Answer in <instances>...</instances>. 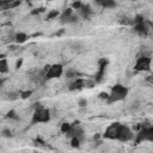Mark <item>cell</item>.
<instances>
[{
    "label": "cell",
    "instance_id": "1",
    "mask_svg": "<svg viewBox=\"0 0 153 153\" xmlns=\"http://www.w3.org/2000/svg\"><path fill=\"white\" fill-rule=\"evenodd\" d=\"M103 137L108 140H118L121 142H128L134 139V133L128 126L122 124L120 122H114L105 129Z\"/></svg>",
    "mask_w": 153,
    "mask_h": 153
},
{
    "label": "cell",
    "instance_id": "2",
    "mask_svg": "<svg viewBox=\"0 0 153 153\" xmlns=\"http://www.w3.org/2000/svg\"><path fill=\"white\" fill-rule=\"evenodd\" d=\"M128 96V88L121 84H116L111 87V91L108 96V99H106V103L108 104H112V103H116V102H120V100H123L126 99V97Z\"/></svg>",
    "mask_w": 153,
    "mask_h": 153
},
{
    "label": "cell",
    "instance_id": "3",
    "mask_svg": "<svg viewBox=\"0 0 153 153\" xmlns=\"http://www.w3.org/2000/svg\"><path fill=\"white\" fill-rule=\"evenodd\" d=\"M143 141H153V127L151 124H141V128L135 136V145H139Z\"/></svg>",
    "mask_w": 153,
    "mask_h": 153
},
{
    "label": "cell",
    "instance_id": "4",
    "mask_svg": "<svg viewBox=\"0 0 153 153\" xmlns=\"http://www.w3.org/2000/svg\"><path fill=\"white\" fill-rule=\"evenodd\" d=\"M50 121V110L47 108H39L36 109L32 114L31 124H38V123H48Z\"/></svg>",
    "mask_w": 153,
    "mask_h": 153
},
{
    "label": "cell",
    "instance_id": "5",
    "mask_svg": "<svg viewBox=\"0 0 153 153\" xmlns=\"http://www.w3.org/2000/svg\"><path fill=\"white\" fill-rule=\"evenodd\" d=\"M63 74V66L61 63H55L49 66V68L45 71L44 74V79L45 80H51L55 78H60Z\"/></svg>",
    "mask_w": 153,
    "mask_h": 153
},
{
    "label": "cell",
    "instance_id": "6",
    "mask_svg": "<svg viewBox=\"0 0 153 153\" xmlns=\"http://www.w3.org/2000/svg\"><path fill=\"white\" fill-rule=\"evenodd\" d=\"M151 62H152V59L149 56H141L136 60V62L134 65V69L136 72H149Z\"/></svg>",
    "mask_w": 153,
    "mask_h": 153
},
{
    "label": "cell",
    "instance_id": "7",
    "mask_svg": "<svg viewBox=\"0 0 153 153\" xmlns=\"http://www.w3.org/2000/svg\"><path fill=\"white\" fill-rule=\"evenodd\" d=\"M93 85H94L93 80H86L82 78H76L73 82H71L68 90L69 91H78V90H81L84 87H93Z\"/></svg>",
    "mask_w": 153,
    "mask_h": 153
},
{
    "label": "cell",
    "instance_id": "8",
    "mask_svg": "<svg viewBox=\"0 0 153 153\" xmlns=\"http://www.w3.org/2000/svg\"><path fill=\"white\" fill-rule=\"evenodd\" d=\"M66 135L68 137H79L81 139L84 136V129L82 127L80 126V122L79 121H74L73 123H71V127L68 129V131L66 133Z\"/></svg>",
    "mask_w": 153,
    "mask_h": 153
},
{
    "label": "cell",
    "instance_id": "9",
    "mask_svg": "<svg viewBox=\"0 0 153 153\" xmlns=\"http://www.w3.org/2000/svg\"><path fill=\"white\" fill-rule=\"evenodd\" d=\"M149 27H151V23L147 20H145L142 23L134 24V31L136 33H139L140 36H147L149 32Z\"/></svg>",
    "mask_w": 153,
    "mask_h": 153
},
{
    "label": "cell",
    "instance_id": "10",
    "mask_svg": "<svg viewBox=\"0 0 153 153\" xmlns=\"http://www.w3.org/2000/svg\"><path fill=\"white\" fill-rule=\"evenodd\" d=\"M98 65H99V69H98V72L96 73V76H94V80H93L94 84L102 81V79H103V76H104V73H105V67H106V65H108V60H106L105 57L99 59Z\"/></svg>",
    "mask_w": 153,
    "mask_h": 153
},
{
    "label": "cell",
    "instance_id": "11",
    "mask_svg": "<svg viewBox=\"0 0 153 153\" xmlns=\"http://www.w3.org/2000/svg\"><path fill=\"white\" fill-rule=\"evenodd\" d=\"M92 8L90 7V5H85V4H82V6H81V8L79 10V13H80V16L84 18V19H90V17H91V14H92Z\"/></svg>",
    "mask_w": 153,
    "mask_h": 153
},
{
    "label": "cell",
    "instance_id": "12",
    "mask_svg": "<svg viewBox=\"0 0 153 153\" xmlns=\"http://www.w3.org/2000/svg\"><path fill=\"white\" fill-rule=\"evenodd\" d=\"M97 4L100 5L104 8H114V7H116V2L112 1V0H98Z\"/></svg>",
    "mask_w": 153,
    "mask_h": 153
},
{
    "label": "cell",
    "instance_id": "13",
    "mask_svg": "<svg viewBox=\"0 0 153 153\" xmlns=\"http://www.w3.org/2000/svg\"><path fill=\"white\" fill-rule=\"evenodd\" d=\"M27 38H29V36H27L25 32H18V33L14 35V41H16L18 44H22V43L26 42Z\"/></svg>",
    "mask_w": 153,
    "mask_h": 153
},
{
    "label": "cell",
    "instance_id": "14",
    "mask_svg": "<svg viewBox=\"0 0 153 153\" xmlns=\"http://www.w3.org/2000/svg\"><path fill=\"white\" fill-rule=\"evenodd\" d=\"M73 14V10L69 7V8H67V10H65L62 13H61V16H60V19H61V23L62 24H66V20L71 17Z\"/></svg>",
    "mask_w": 153,
    "mask_h": 153
},
{
    "label": "cell",
    "instance_id": "15",
    "mask_svg": "<svg viewBox=\"0 0 153 153\" xmlns=\"http://www.w3.org/2000/svg\"><path fill=\"white\" fill-rule=\"evenodd\" d=\"M10 67H8V62L6 59H1L0 60V74H5L8 73Z\"/></svg>",
    "mask_w": 153,
    "mask_h": 153
},
{
    "label": "cell",
    "instance_id": "16",
    "mask_svg": "<svg viewBox=\"0 0 153 153\" xmlns=\"http://www.w3.org/2000/svg\"><path fill=\"white\" fill-rule=\"evenodd\" d=\"M78 75H79V73H78L75 69H73V68H69V69H67V72H66V78H67V79H73V78L76 79Z\"/></svg>",
    "mask_w": 153,
    "mask_h": 153
},
{
    "label": "cell",
    "instance_id": "17",
    "mask_svg": "<svg viewBox=\"0 0 153 153\" xmlns=\"http://www.w3.org/2000/svg\"><path fill=\"white\" fill-rule=\"evenodd\" d=\"M60 16V12H59V10H51L49 13H48V16H47V19L48 20H51V19H54V18H57Z\"/></svg>",
    "mask_w": 153,
    "mask_h": 153
},
{
    "label": "cell",
    "instance_id": "18",
    "mask_svg": "<svg viewBox=\"0 0 153 153\" xmlns=\"http://www.w3.org/2000/svg\"><path fill=\"white\" fill-rule=\"evenodd\" d=\"M32 94V90H27V91H20L19 92V97L22 99H27L29 97H31Z\"/></svg>",
    "mask_w": 153,
    "mask_h": 153
},
{
    "label": "cell",
    "instance_id": "19",
    "mask_svg": "<svg viewBox=\"0 0 153 153\" xmlns=\"http://www.w3.org/2000/svg\"><path fill=\"white\" fill-rule=\"evenodd\" d=\"M6 118H10V120H19V116L17 115V112L14 110H10L7 114H6Z\"/></svg>",
    "mask_w": 153,
    "mask_h": 153
},
{
    "label": "cell",
    "instance_id": "20",
    "mask_svg": "<svg viewBox=\"0 0 153 153\" xmlns=\"http://www.w3.org/2000/svg\"><path fill=\"white\" fill-rule=\"evenodd\" d=\"M80 142H81V139H79V137H72L71 146L73 148H78V147H80Z\"/></svg>",
    "mask_w": 153,
    "mask_h": 153
},
{
    "label": "cell",
    "instance_id": "21",
    "mask_svg": "<svg viewBox=\"0 0 153 153\" xmlns=\"http://www.w3.org/2000/svg\"><path fill=\"white\" fill-rule=\"evenodd\" d=\"M78 20H79V16H78V14H74V13H73V14H72V16H71V17H69V18H68L67 20H66V24H71V23H76Z\"/></svg>",
    "mask_w": 153,
    "mask_h": 153
},
{
    "label": "cell",
    "instance_id": "22",
    "mask_svg": "<svg viewBox=\"0 0 153 153\" xmlns=\"http://www.w3.org/2000/svg\"><path fill=\"white\" fill-rule=\"evenodd\" d=\"M44 11H45V7H38V8H33V10H31L30 14L36 16V14H39V13H42V12H44Z\"/></svg>",
    "mask_w": 153,
    "mask_h": 153
},
{
    "label": "cell",
    "instance_id": "23",
    "mask_svg": "<svg viewBox=\"0 0 153 153\" xmlns=\"http://www.w3.org/2000/svg\"><path fill=\"white\" fill-rule=\"evenodd\" d=\"M1 136H4V137H12V131L8 128H5V129L1 130Z\"/></svg>",
    "mask_w": 153,
    "mask_h": 153
},
{
    "label": "cell",
    "instance_id": "24",
    "mask_svg": "<svg viewBox=\"0 0 153 153\" xmlns=\"http://www.w3.org/2000/svg\"><path fill=\"white\" fill-rule=\"evenodd\" d=\"M81 6H82V2L81 1H74V2H72V10H80L81 8Z\"/></svg>",
    "mask_w": 153,
    "mask_h": 153
},
{
    "label": "cell",
    "instance_id": "25",
    "mask_svg": "<svg viewBox=\"0 0 153 153\" xmlns=\"http://www.w3.org/2000/svg\"><path fill=\"white\" fill-rule=\"evenodd\" d=\"M69 127H71V123H68V122H65V123H62V124H61V131L66 134V133L68 131Z\"/></svg>",
    "mask_w": 153,
    "mask_h": 153
},
{
    "label": "cell",
    "instance_id": "26",
    "mask_svg": "<svg viewBox=\"0 0 153 153\" xmlns=\"http://www.w3.org/2000/svg\"><path fill=\"white\" fill-rule=\"evenodd\" d=\"M19 97V93H14V92H11V93H7V98L11 99V100H14Z\"/></svg>",
    "mask_w": 153,
    "mask_h": 153
},
{
    "label": "cell",
    "instance_id": "27",
    "mask_svg": "<svg viewBox=\"0 0 153 153\" xmlns=\"http://www.w3.org/2000/svg\"><path fill=\"white\" fill-rule=\"evenodd\" d=\"M78 105H79L80 108H85V106L87 105V100H86L85 98H81V99H79V102H78Z\"/></svg>",
    "mask_w": 153,
    "mask_h": 153
},
{
    "label": "cell",
    "instance_id": "28",
    "mask_svg": "<svg viewBox=\"0 0 153 153\" xmlns=\"http://www.w3.org/2000/svg\"><path fill=\"white\" fill-rule=\"evenodd\" d=\"M108 96H109V93H106V92H100L98 97H99L100 99H105V100H106V99H108Z\"/></svg>",
    "mask_w": 153,
    "mask_h": 153
},
{
    "label": "cell",
    "instance_id": "29",
    "mask_svg": "<svg viewBox=\"0 0 153 153\" xmlns=\"http://www.w3.org/2000/svg\"><path fill=\"white\" fill-rule=\"evenodd\" d=\"M22 65H23V59H19V60L16 62V68L19 69V68L22 67Z\"/></svg>",
    "mask_w": 153,
    "mask_h": 153
},
{
    "label": "cell",
    "instance_id": "30",
    "mask_svg": "<svg viewBox=\"0 0 153 153\" xmlns=\"http://www.w3.org/2000/svg\"><path fill=\"white\" fill-rule=\"evenodd\" d=\"M4 82H5V78H0V88L2 87V85H4Z\"/></svg>",
    "mask_w": 153,
    "mask_h": 153
},
{
    "label": "cell",
    "instance_id": "31",
    "mask_svg": "<svg viewBox=\"0 0 153 153\" xmlns=\"http://www.w3.org/2000/svg\"><path fill=\"white\" fill-rule=\"evenodd\" d=\"M63 32H65V30H63V29H61V30H60L59 32H56V36H61V35H62Z\"/></svg>",
    "mask_w": 153,
    "mask_h": 153
},
{
    "label": "cell",
    "instance_id": "32",
    "mask_svg": "<svg viewBox=\"0 0 153 153\" xmlns=\"http://www.w3.org/2000/svg\"><path fill=\"white\" fill-rule=\"evenodd\" d=\"M99 137H100V134H96V135L93 136V139H94V140H98Z\"/></svg>",
    "mask_w": 153,
    "mask_h": 153
},
{
    "label": "cell",
    "instance_id": "33",
    "mask_svg": "<svg viewBox=\"0 0 153 153\" xmlns=\"http://www.w3.org/2000/svg\"><path fill=\"white\" fill-rule=\"evenodd\" d=\"M1 5H2V1H0V8H1Z\"/></svg>",
    "mask_w": 153,
    "mask_h": 153
}]
</instances>
